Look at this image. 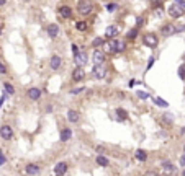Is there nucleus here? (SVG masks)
Masks as SVG:
<instances>
[{"label":"nucleus","mask_w":185,"mask_h":176,"mask_svg":"<svg viewBox=\"0 0 185 176\" xmlns=\"http://www.w3.org/2000/svg\"><path fill=\"white\" fill-rule=\"evenodd\" d=\"M92 10H94V5L90 0H79L77 2V11L80 15H90Z\"/></svg>","instance_id":"1"},{"label":"nucleus","mask_w":185,"mask_h":176,"mask_svg":"<svg viewBox=\"0 0 185 176\" xmlns=\"http://www.w3.org/2000/svg\"><path fill=\"white\" fill-rule=\"evenodd\" d=\"M143 42H144V46H147V47H151V49H154V47L159 44V39H157V36H156V34L146 33V34L143 36Z\"/></svg>","instance_id":"2"},{"label":"nucleus","mask_w":185,"mask_h":176,"mask_svg":"<svg viewBox=\"0 0 185 176\" xmlns=\"http://www.w3.org/2000/svg\"><path fill=\"white\" fill-rule=\"evenodd\" d=\"M92 61H94V65H102V64L105 62V51L95 49L94 55H92Z\"/></svg>","instance_id":"3"},{"label":"nucleus","mask_w":185,"mask_h":176,"mask_svg":"<svg viewBox=\"0 0 185 176\" xmlns=\"http://www.w3.org/2000/svg\"><path fill=\"white\" fill-rule=\"evenodd\" d=\"M92 75H94L95 78H98V80L105 78L107 77V69L103 67V64H102V65H94V69H92Z\"/></svg>","instance_id":"4"},{"label":"nucleus","mask_w":185,"mask_h":176,"mask_svg":"<svg viewBox=\"0 0 185 176\" xmlns=\"http://www.w3.org/2000/svg\"><path fill=\"white\" fill-rule=\"evenodd\" d=\"M169 15H170L172 18H180L183 15V8L180 5H177V3H174V5H170L169 7Z\"/></svg>","instance_id":"5"},{"label":"nucleus","mask_w":185,"mask_h":176,"mask_svg":"<svg viewBox=\"0 0 185 176\" xmlns=\"http://www.w3.org/2000/svg\"><path fill=\"white\" fill-rule=\"evenodd\" d=\"M162 173L166 176H172L177 173V166H174L170 162H164L162 163Z\"/></svg>","instance_id":"6"},{"label":"nucleus","mask_w":185,"mask_h":176,"mask_svg":"<svg viewBox=\"0 0 185 176\" xmlns=\"http://www.w3.org/2000/svg\"><path fill=\"white\" fill-rule=\"evenodd\" d=\"M0 135H2V139L3 140H10L12 137H13V129H12L10 126H2L0 127Z\"/></svg>","instance_id":"7"},{"label":"nucleus","mask_w":185,"mask_h":176,"mask_svg":"<svg viewBox=\"0 0 185 176\" xmlns=\"http://www.w3.org/2000/svg\"><path fill=\"white\" fill-rule=\"evenodd\" d=\"M74 61H75V64H77L79 67H82V65H85V64H87L88 55H87L85 51H80V52H77V55L74 57Z\"/></svg>","instance_id":"8"},{"label":"nucleus","mask_w":185,"mask_h":176,"mask_svg":"<svg viewBox=\"0 0 185 176\" xmlns=\"http://www.w3.org/2000/svg\"><path fill=\"white\" fill-rule=\"evenodd\" d=\"M84 78H85V70L77 65L74 69V72H72V80H74V82H80V80H84Z\"/></svg>","instance_id":"9"},{"label":"nucleus","mask_w":185,"mask_h":176,"mask_svg":"<svg viewBox=\"0 0 185 176\" xmlns=\"http://www.w3.org/2000/svg\"><path fill=\"white\" fill-rule=\"evenodd\" d=\"M46 33H48V36L49 38H58V34H59V26H58V23H49L48 25V28H46Z\"/></svg>","instance_id":"10"},{"label":"nucleus","mask_w":185,"mask_h":176,"mask_svg":"<svg viewBox=\"0 0 185 176\" xmlns=\"http://www.w3.org/2000/svg\"><path fill=\"white\" fill-rule=\"evenodd\" d=\"M160 34L164 36V38H169V36L175 34V28L172 23H167V25H164L162 28H160Z\"/></svg>","instance_id":"11"},{"label":"nucleus","mask_w":185,"mask_h":176,"mask_svg":"<svg viewBox=\"0 0 185 176\" xmlns=\"http://www.w3.org/2000/svg\"><path fill=\"white\" fill-rule=\"evenodd\" d=\"M67 173V163L66 162H59L58 165L54 166V174L56 176H64Z\"/></svg>","instance_id":"12"},{"label":"nucleus","mask_w":185,"mask_h":176,"mask_svg":"<svg viewBox=\"0 0 185 176\" xmlns=\"http://www.w3.org/2000/svg\"><path fill=\"white\" fill-rule=\"evenodd\" d=\"M105 51L107 52H116V46H118V39L113 38V39H108V41H105Z\"/></svg>","instance_id":"13"},{"label":"nucleus","mask_w":185,"mask_h":176,"mask_svg":"<svg viewBox=\"0 0 185 176\" xmlns=\"http://www.w3.org/2000/svg\"><path fill=\"white\" fill-rule=\"evenodd\" d=\"M67 121L72 122V124L79 122L80 121V113H79V111H75V109H69V111H67Z\"/></svg>","instance_id":"14"},{"label":"nucleus","mask_w":185,"mask_h":176,"mask_svg":"<svg viewBox=\"0 0 185 176\" xmlns=\"http://www.w3.org/2000/svg\"><path fill=\"white\" fill-rule=\"evenodd\" d=\"M25 171H26V174H30V176H36L39 173V165H36V163H28L25 166Z\"/></svg>","instance_id":"15"},{"label":"nucleus","mask_w":185,"mask_h":176,"mask_svg":"<svg viewBox=\"0 0 185 176\" xmlns=\"http://www.w3.org/2000/svg\"><path fill=\"white\" fill-rule=\"evenodd\" d=\"M28 98L33 99V101L39 99V98H41V88H36V86L30 88V90H28Z\"/></svg>","instance_id":"16"},{"label":"nucleus","mask_w":185,"mask_h":176,"mask_svg":"<svg viewBox=\"0 0 185 176\" xmlns=\"http://www.w3.org/2000/svg\"><path fill=\"white\" fill-rule=\"evenodd\" d=\"M118 34H120V28L118 26H107V30H105V36H107V38L113 39Z\"/></svg>","instance_id":"17"},{"label":"nucleus","mask_w":185,"mask_h":176,"mask_svg":"<svg viewBox=\"0 0 185 176\" xmlns=\"http://www.w3.org/2000/svg\"><path fill=\"white\" fill-rule=\"evenodd\" d=\"M61 64H62V59L59 57V55H53V57L49 59V67L53 70H58L59 67H61Z\"/></svg>","instance_id":"18"},{"label":"nucleus","mask_w":185,"mask_h":176,"mask_svg":"<svg viewBox=\"0 0 185 176\" xmlns=\"http://www.w3.org/2000/svg\"><path fill=\"white\" fill-rule=\"evenodd\" d=\"M71 137H72V130L69 129V127L62 129V130H61V134H59V140H61V142H67V140H71Z\"/></svg>","instance_id":"19"},{"label":"nucleus","mask_w":185,"mask_h":176,"mask_svg":"<svg viewBox=\"0 0 185 176\" xmlns=\"http://www.w3.org/2000/svg\"><path fill=\"white\" fill-rule=\"evenodd\" d=\"M59 15H61L62 18H71L72 17V8H71V7H67V5L59 7Z\"/></svg>","instance_id":"20"},{"label":"nucleus","mask_w":185,"mask_h":176,"mask_svg":"<svg viewBox=\"0 0 185 176\" xmlns=\"http://www.w3.org/2000/svg\"><path fill=\"white\" fill-rule=\"evenodd\" d=\"M116 118H118L120 121H126L128 119V111L123 109V108H118V109H116Z\"/></svg>","instance_id":"21"},{"label":"nucleus","mask_w":185,"mask_h":176,"mask_svg":"<svg viewBox=\"0 0 185 176\" xmlns=\"http://www.w3.org/2000/svg\"><path fill=\"white\" fill-rule=\"evenodd\" d=\"M134 157L138 158L139 162H146V160H147V153H146V152H144V150H141V149H139V150H136Z\"/></svg>","instance_id":"22"},{"label":"nucleus","mask_w":185,"mask_h":176,"mask_svg":"<svg viewBox=\"0 0 185 176\" xmlns=\"http://www.w3.org/2000/svg\"><path fill=\"white\" fill-rule=\"evenodd\" d=\"M103 44H105V39L103 38H95L94 41H92V47H94V49H98V47L103 46Z\"/></svg>","instance_id":"23"},{"label":"nucleus","mask_w":185,"mask_h":176,"mask_svg":"<svg viewBox=\"0 0 185 176\" xmlns=\"http://www.w3.org/2000/svg\"><path fill=\"white\" fill-rule=\"evenodd\" d=\"M108 158L107 157H103V155H98L97 157V165H100V166H108Z\"/></svg>","instance_id":"24"},{"label":"nucleus","mask_w":185,"mask_h":176,"mask_svg":"<svg viewBox=\"0 0 185 176\" xmlns=\"http://www.w3.org/2000/svg\"><path fill=\"white\" fill-rule=\"evenodd\" d=\"M154 103H156V105H157V106H160V108H167L169 106V103L166 101V99H164V98H154Z\"/></svg>","instance_id":"25"},{"label":"nucleus","mask_w":185,"mask_h":176,"mask_svg":"<svg viewBox=\"0 0 185 176\" xmlns=\"http://www.w3.org/2000/svg\"><path fill=\"white\" fill-rule=\"evenodd\" d=\"M3 88H5V91H7L8 95H15V88L12 86V83L5 82V83H3Z\"/></svg>","instance_id":"26"},{"label":"nucleus","mask_w":185,"mask_h":176,"mask_svg":"<svg viewBox=\"0 0 185 176\" xmlns=\"http://www.w3.org/2000/svg\"><path fill=\"white\" fill-rule=\"evenodd\" d=\"M136 36H138V28H133V30L128 31L126 38H128V39H136Z\"/></svg>","instance_id":"27"},{"label":"nucleus","mask_w":185,"mask_h":176,"mask_svg":"<svg viewBox=\"0 0 185 176\" xmlns=\"http://www.w3.org/2000/svg\"><path fill=\"white\" fill-rule=\"evenodd\" d=\"M75 30L77 31H85L87 30V23L85 21H77L75 23Z\"/></svg>","instance_id":"28"},{"label":"nucleus","mask_w":185,"mask_h":176,"mask_svg":"<svg viewBox=\"0 0 185 176\" xmlns=\"http://www.w3.org/2000/svg\"><path fill=\"white\" fill-rule=\"evenodd\" d=\"M136 96H138L139 99H147V98H149V93H147V91H141V90H139V91H136Z\"/></svg>","instance_id":"29"},{"label":"nucleus","mask_w":185,"mask_h":176,"mask_svg":"<svg viewBox=\"0 0 185 176\" xmlns=\"http://www.w3.org/2000/svg\"><path fill=\"white\" fill-rule=\"evenodd\" d=\"M84 90H85V86H75L71 90V95H79V93H82Z\"/></svg>","instance_id":"30"},{"label":"nucleus","mask_w":185,"mask_h":176,"mask_svg":"<svg viewBox=\"0 0 185 176\" xmlns=\"http://www.w3.org/2000/svg\"><path fill=\"white\" fill-rule=\"evenodd\" d=\"M124 47H126V42H124V41H118V46H116V52H123Z\"/></svg>","instance_id":"31"},{"label":"nucleus","mask_w":185,"mask_h":176,"mask_svg":"<svg viewBox=\"0 0 185 176\" xmlns=\"http://www.w3.org/2000/svg\"><path fill=\"white\" fill-rule=\"evenodd\" d=\"M179 77H180V80H185V64L179 67Z\"/></svg>","instance_id":"32"},{"label":"nucleus","mask_w":185,"mask_h":176,"mask_svg":"<svg viewBox=\"0 0 185 176\" xmlns=\"http://www.w3.org/2000/svg\"><path fill=\"white\" fill-rule=\"evenodd\" d=\"M116 7H118L116 3H107V5H105V8H107L108 11H115V10H116Z\"/></svg>","instance_id":"33"},{"label":"nucleus","mask_w":185,"mask_h":176,"mask_svg":"<svg viewBox=\"0 0 185 176\" xmlns=\"http://www.w3.org/2000/svg\"><path fill=\"white\" fill-rule=\"evenodd\" d=\"M175 28V34L177 33H182V31H185V25H174Z\"/></svg>","instance_id":"34"},{"label":"nucleus","mask_w":185,"mask_h":176,"mask_svg":"<svg viewBox=\"0 0 185 176\" xmlns=\"http://www.w3.org/2000/svg\"><path fill=\"white\" fill-rule=\"evenodd\" d=\"M162 2H164V0H152V5H154V7H159V8H160Z\"/></svg>","instance_id":"35"},{"label":"nucleus","mask_w":185,"mask_h":176,"mask_svg":"<svg viewBox=\"0 0 185 176\" xmlns=\"http://www.w3.org/2000/svg\"><path fill=\"white\" fill-rule=\"evenodd\" d=\"M7 162V157H5V155H3L2 153V152H0V166H2L3 165V163H5Z\"/></svg>","instance_id":"36"},{"label":"nucleus","mask_w":185,"mask_h":176,"mask_svg":"<svg viewBox=\"0 0 185 176\" xmlns=\"http://www.w3.org/2000/svg\"><path fill=\"white\" fill-rule=\"evenodd\" d=\"M77 52H79V47L75 46V44H72V54H74V57L77 55Z\"/></svg>","instance_id":"37"},{"label":"nucleus","mask_w":185,"mask_h":176,"mask_svg":"<svg viewBox=\"0 0 185 176\" xmlns=\"http://www.w3.org/2000/svg\"><path fill=\"white\" fill-rule=\"evenodd\" d=\"M0 74H2V75H3V74H7V67L3 65L2 62H0Z\"/></svg>","instance_id":"38"},{"label":"nucleus","mask_w":185,"mask_h":176,"mask_svg":"<svg viewBox=\"0 0 185 176\" xmlns=\"http://www.w3.org/2000/svg\"><path fill=\"white\" fill-rule=\"evenodd\" d=\"M143 176H159V174L156 173V171H146V173H144Z\"/></svg>","instance_id":"39"},{"label":"nucleus","mask_w":185,"mask_h":176,"mask_svg":"<svg viewBox=\"0 0 185 176\" xmlns=\"http://www.w3.org/2000/svg\"><path fill=\"white\" fill-rule=\"evenodd\" d=\"M152 65H154V57H151V59H149V64H147V67H146V70H149V69H151V67H152Z\"/></svg>","instance_id":"40"},{"label":"nucleus","mask_w":185,"mask_h":176,"mask_svg":"<svg viewBox=\"0 0 185 176\" xmlns=\"http://www.w3.org/2000/svg\"><path fill=\"white\" fill-rule=\"evenodd\" d=\"M164 121H167V122H172V121H174V118H172V116H169V114H166V116H164Z\"/></svg>","instance_id":"41"},{"label":"nucleus","mask_w":185,"mask_h":176,"mask_svg":"<svg viewBox=\"0 0 185 176\" xmlns=\"http://www.w3.org/2000/svg\"><path fill=\"white\" fill-rule=\"evenodd\" d=\"M136 85V80H130V86H134Z\"/></svg>","instance_id":"42"},{"label":"nucleus","mask_w":185,"mask_h":176,"mask_svg":"<svg viewBox=\"0 0 185 176\" xmlns=\"http://www.w3.org/2000/svg\"><path fill=\"white\" fill-rule=\"evenodd\" d=\"M180 163H182V165H185V155H183L182 158H180Z\"/></svg>","instance_id":"43"},{"label":"nucleus","mask_w":185,"mask_h":176,"mask_svg":"<svg viewBox=\"0 0 185 176\" xmlns=\"http://www.w3.org/2000/svg\"><path fill=\"white\" fill-rule=\"evenodd\" d=\"M7 2V0H0V5H3V3H5Z\"/></svg>","instance_id":"44"},{"label":"nucleus","mask_w":185,"mask_h":176,"mask_svg":"<svg viewBox=\"0 0 185 176\" xmlns=\"http://www.w3.org/2000/svg\"><path fill=\"white\" fill-rule=\"evenodd\" d=\"M0 36H2V25H0Z\"/></svg>","instance_id":"45"},{"label":"nucleus","mask_w":185,"mask_h":176,"mask_svg":"<svg viewBox=\"0 0 185 176\" xmlns=\"http://www.w3.org/2000/svg\"><path fill=\"white\" fill-rule=\"evenodd\" d=\"M183 176H185V171H183Z\"/></svg>","instance_id":"46"},{"label":"nucleus","mask_w":185,"mask_h":176,"mask_svg":"<svg viewBox=\"0 0 185 176\" xmlns=\"http://www.w3.org/2000/svg\"><path fill=\"white\" fill-rule=\"evenodd\" d=\"M183 152H185V147H183Z\"/></svg>","instance_id":"47"},{"label":"nucleus","mask_w":185,"mask_h":176,"mask_svg":"<svg viewBox=\"0 0 185 176\" xmlns=\"http://www.w3.org/2000/svg\"><path fill=\"white\" fill-rule=\"evenodd\" d=\"M183 59H185V57H183Z\"/></svg>","instance_id":"48"}]
</instances>
